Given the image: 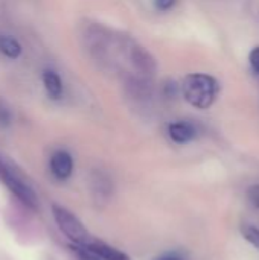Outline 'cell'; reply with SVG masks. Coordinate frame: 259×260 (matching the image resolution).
<instances>
[{
  "instance_id": "obj_1",
  "label": "cell",
  "mask_w": 259,
  "mask_h": 260,
  "mask_svg": "<svg viewBox=\"0 0 259 260\" xmlns=\"http://www.w3.org/2000/svg\"><path fill=\"white\" fill-rule=\"evenodd\" d=\"M218 82L215 78L206 73H192L185 78L182 84V93L185 99L195 108H209L218 94Z\"/></svg>"
},
{
  "instance_id": "obj_2",
  "label": "cell",
  "mask_w": 259,
  "mask_h": 260,
  "mask_svg": "<svg viewBox=\"0 0 259 260\" xmlns=\"http://www.w3.org/2000/svg\"><path fill=\"white\" fill-rule=\"evenodd\" d=\"M52 215H53V219H55L56 225L60 227V230L73 244H85L90 241V236H89L85 227L70 210H67L63 206L53 204L52 206Z\"/></svg>"
},
{
  "instance_id": "obj_3",
  "label": "cell",
  "mask_w": 259,
  "mask_h": 260,
  "mask_svg": "<svg viewBox=\"0 0 259 260\" xmlns=\"http://www.w3.org/2000/svg\"><path fill=\"white\" fill-rule=\"evenodd\" d=\"M0 180L9 189V192L14 193L26 207H29V209L37 207V195H35V192L2 158H0Z\"/></svg>"
},
{
  "instance_id": "obj_4",
  "label": "cell",
  "mask_w": 259,
  "mask_h": 260,
  "mask_svg": "<svg viewBox=\"0 0 259 260\" xmlns=\"http://www.w3.org/2000/svg\"><path fill=\"white\" fill-rule=\"evenodd\" d=\"M130 61L133 67L142 75H154L157 70V62L154 56L139 44H134L130 49Z\"/></svg>"
},
{
  "instance_id": "obj_5",
  "label": "cell",
  "mask_w": 259,
  "mask_h": 260,
  "mask_svg": "<svg viewBox=\"0 0 259 260\" xmlns=\"http://www.w3.org/2000/svg\"><path fill=\"white\" fill-rule=\"evenodd\" d=\"M50 171L56 180H67L73 172V158L67 151H56L50 158Z\"/></svg>"
},
{
  "instance_id": "obj_6",
  "label": "cell",
  "mask_w": 259,
  "mask_h": 260,
  "mask_svg": "<svg viewBox=\"0 0 259 260\" xmlns=\"http://www.w3.org/2000/svg\"><path fill=\"white\" fill-rule=\"evenodd\" d=\"M168 134L172 142H176L179 145H185V143L192 142L197 137V128L191 122L179 120L168 126Z\"/></svg>"
},
{
  "instance_id": "obj_7",
  "label": "cell",
  "mask_w": 259,
  "mask_h": 260,
  "mask_svg": "<svg viewBox=\"0 0 259 260\" xmlns=\"http://www.w3.org/2000/svg\"><path fill=\"white\" fill-rule=\"evenodd\" d=\"M125 88L128 91V94L133 98V99H148L151 98V91H153V87L151 84L140 78V76H131L127 79L125 82Z\"/></svg>"
},
{
  "instance_id": "obj_8",
  "label": "cell",
  "mask_w": 259,
  "mask_h": 260,
  "mask_svg": "<svg viewBox=\"0 0 259 260\" xmlns=\"http://www.w3.org/2000/svg\"><path fill=\"white\" fill-rule=\"evenodd\" d=\"M43 85H44V90L47 93V96L53 101H58L61 99L63 96V81L60 78V75L55 72V70H50V69H46L43 72Z\"/></svg>"
},
{
  "instance_id": "obj_9",
  "label": "cell",
  "mask_w": 259,
  "mask_h": 260,
  "mask_svg": "<svg viewBox=\"0 0 259 260\" xmlns=\"http://www.w3.org/2000/svg\"><path fill=\"white\" fill-rule=\"evenodd\" d=\"M89 245L102 260H130V257L125 253H122V251H119V250H116V248H113L104 242H92L90 241Z\"/></svg>"
},
{
  "instance_id": "obj_10",
  "label": "cell",
  "mask_w": 259,
  "mask_h": 260,
  "mask_svg": "<svg viewBox=\"0 0 259 260\" xmlns=\"http://www.w3.org/2000/svg\"><path fill=\"white\" fill-rule=\"evenodd\" d=\"M0 52L9 59H17L21 55V46L14 37L0 35Z\"/></svg>"
},
{
  "instance_id": "obj_11",
  "label": "cell",
  "mask_w": 259,
  "mask_h": 260,
  "mask_svg": "<svg viewBox=\"0 0 259 260\" xmlns=\"http://www.w3.org/2000/svg\"><path fill=\"white\" fill-rule=\"evenodd\" d=\"M241 235H243V238L249 242V244H252L255 248H258L259 250V229L256 227H253V225H243L241 227Z\"/></svg>"
},
{
  "instance_id": "obj_12",
  "label": "cell",
  "mask_w": 259,
  "mask_h": 260,
  "mask_svg": "<svg viewBox=\"0 0 259 260\" xmlns=\"http://www.w3.org/2000/svg\"><path fill=\"white\" fill-rule=\"evenodd\" d=\"M11 122H12V113L9 107L3 101H0V126L6 128L11 125Z\"/></svg>"
},
{
  "instance_id": "obj_13",
  "label": "cell",
  "mask_w": 259,
  "mask_h": 260,
  "mask_svg": "<svg viewBox=\"0 0 259 260\" xmlns=\"http://www.w3.org/2000/svg\"><path fill=\"white\" fill-rule=\"evenodd\" d=\"M247 200L250 201L252 206H255L256 209H259V184H255V186L249 187V190H247Z\"/></svg>"
},
{
  "instance_id": "obj_14",
  "label": "cell",
  "mask_w": 259,
  "mask_h": 260,
  "mask_svg": "<svg viewBox=\"0 0 259 260\" xmlns=\"http://www.w3.org/2000/svg\"><path fill=\"white\" fill-rule=\"evenodd\" d=\"M154 5L159 11H168L176 5V0H154Z\"/></svg>"
},
{
  "instance_id": "obj_15",
  "label": "cell",
  "mask_w": 259,
  "mask_h": 260,
  "mask_svg": "<svg viewBox=\"0 0 259 260\" xmlns=\"http://www.w3.org/2000/svg\"><path fill=\"white\" fill-rule=\"evenodd\" d=\"M250 66L256 73H259V47H255L250 52Z\"/></svg>"
},
{
  "instance_id": "obj_16",
  "label": "cell",
  "mask_w": 259,
  "mask_h": 260,
  "mask_svg": "<svg viewBox=\"0 0 259 260\" xmlns=\"http://www.w3.org/2000/svg\"><path fill=\"white\" fill-rule=\"evenodd\" d=\"M157 260H186L183 257V254H180V253H168V254H165V256H162L160 259Z\"/></svg>"
}]
</instances>
